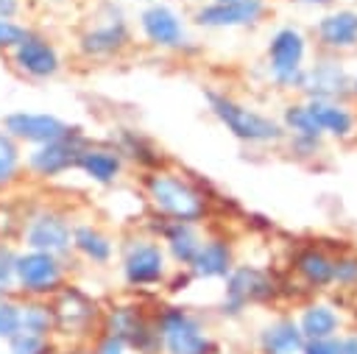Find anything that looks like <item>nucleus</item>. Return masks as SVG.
Returning a JSON list of instances; mask_svg holds the SVG:
<instances>
[{"mask_svg": "<svg viewBox=\"0 0 357 354\" xmlns=\"http://www.w3.org/2000/svg\"><path fill=\"white\" fill-rule=\"evenodd\" d=\"M14 276H17V284H20L22 293L45 295V293L59 290V284H61V265H59V259L53 254L25 251V254H17Z\"/></svg>", "mask_w": 357, "mask_h": 354, "instance_id": "obj_4", "label": "nucleus"}, {"mask_svg": "<svg viewBox=\"0 0 357 354\" xmlns=\"http://www.w3.org/2000/svg\"><path fill=\"white\" fill-rule=\"evenodd\" d=\"M75 167H81L92 181L109 184L120 173V156L112 153V151H103V148H84Z\"/></svg>", "mask_w": 357, "mask_h": 354, "instance_id": "obj_20", "label": "nucleus"}, {"mask_svg": "<svg viewBox=\"0 0 357 354\" xmlns=\"http://www.w3.org/2000/svg\"><path fill=\"white\" fill-rule=\"evenodd\" d=\"M209 103H212V111L218 114V120L240 139H248V142H273L282 137V125L273 123L271 117H262L240 103H234L231 98H223V95H215L209 92L206 95Z\"/></svg>", "mask_w": 357, "mask_h": 354, "instance_id": "obj_2", "label": "nucleus"}, {"mask_svg": "<svg viewBox=\"0 0 357 354\" xmlns=\"http://www.w3.org/2000/svg\"><path fill=\"white\" fill-rule=\"evenodd\" d=\"M271 70L279 84H298L301 81V59H304V39L293 28H282L271 39Z\"/></svg>", "mask_w": 357, "mask_h": 354, "instance_id": "obj_9", "label": "nucleus"}, {"mask_svg": "<svg viewBox=\"0 0 357 354\" xmlns=\"http://www.w3.org/2000/svg\"><path fill=\"white\" fill-rule=\"evenodd\" d=\"M50 329H53V312H50V307L36 304V301H28V304L20 307V332L45 337Z\"/></svg>", "mask_w": 357, "mask_h": 354, "instance_id": "obj_27", "label": "nucleus"}, {"mask_svg": "<svg viewBox=\"0 0 357 354\" xmlns=\"http://www.w3.org/2000/svg\"><path fill=\"white\" fill-rule=\"evenodd\" d=\"M3 131L11 139H22L31 145H45V142H56L67 134H73V128L59 120L56 114H39V111H11L3 117Z\"/></svg>", "mask_w": 357, "mask_h": 354, "instance_id": "obj_5", "label": "nucleus"}, {"mask_svg": "<svg viewBox=\"0 0 357 354\" xmlns=\"http://www.w3.org/2000/svg\"><path fill=\"white\" fill-rule=\"evenodd\" d=\"M231 268V251L226 243L220 240H209L201 243L195 259H192V273L204 276V279H215V276H226Z\"/></svg>", "mask_w": 357, "mask_h": 354, "instance_id": "obj_18", "label": "nucleus"}, {"mask_svg": "<svg viewBox=\"0 0 357 354\" xmlns=\"http://www.w3.org/2000/svg\"><path fill=\"white\" fill-rule=\"evenodd\" d=\"M271 293H273L271 279H268L262 270L243 265V268H237V270L229 276V282H226L223 312L237 315L248 301H262V298H268Z\"/></svg>", "mask_w": 357, "mask_h": 354, "instance_id": "obj_10", "label": "nucleus"}, {"mask_svg": "<svg viewBox=\"0 0 357 354\" xmlns=\"http://www.w3.org/2000/svg\"><path fill=\"white\" fill-rule=\"evenodd\" d=\"M340 348H343V354H357V334H354V337H349V340H343V343H340Z\"/></svg>", "mask_w": 357, "mask_h": 354, "instance_id": "obj_38", "label": "nucleus"}, {"mask_svg": "<svg viewBox=\"0 0 357 354\" xmlns=\"http://www.w3.org/2000/svg\"><path fill=\"white\" fill-rule=\"evenodd\" d=\"M95 354H126V348H123V343H120L117 337H112V334H109V337L98 346V351H95Z\"/></svg>", "mask_w": 357, "mask_h": 354, "instance_id": "obj_36", "label": "nucleus"}, {"mask_svg": "<svg viewBox=\"0 0 357 354\" xmlns=\"http://www.w3.org/2000/svg\"><path fill=\"white\" fill-rule=\"evenodd\" d=\"M318 36L329 47H346L357 39V14L354 11H337L318 22Z\"/></svg>", "mask_w": 357, "mask_h": 354, "instance_id": "obj_21", "label": "nucleus"}, {"mask_svg": "<svg viewBox=\"0 0 357 354\" xmlns=\"http://www.w3.org/2000/svg\"><path fill=\"white\" fill-rule=\"evenodd\" d=\"M128 33H126V25L123 20H114V22H106L100 28H92L89 33H84L81 39V50L86 56H106V53H114L126 45Z\"/></svg>", "mask_w": 357, "mask_h": 354, "instance_id": "obj_19", "label": "nucleus"}, {"mask_svg": "<svg viewBox=\"0 0 357 354\" xmlns=\"http://www.w3.org/2000/svg\"><path fill=\"white\" fill-rule=\"evenodd\" d=\"M332 279H337V282H343V284H351V282H357V259H337L335 262V270H332Z\"/></svg>", "mask_w": 357, "mask_h": 354, "instance_id": "obj_35", "label": "nucleus"}, {"mask_svg": "<svg viewBox=\"0 0 357 354\" xmlns=\"http://www.w3.org/2000/svg\"><path fill=\"white\" fill-rule=\"evenodd\" d=\"M337 329V315L326 307V304H312L304 309L301 321H298V332L307 340H321V337H332V332Z\"/></svg>", "mask_w": 357, "mask_h": 354, "instance_id": "obj_24", "label": "nucleus"}, {"mask_svg": "<svg viewBox=\"0 0 357 354\" xmlns=\"http://www.w3.org/2000/svg\"><path fill=\"white\" fill-rule=\"evenodd\" d=\"M262 14V0H234V3H212L198 8L195 22L209 28H234L248 25Z\"/></svg>", "mask_w": 357, "mask_h": 354, "instance_id": "obj_14", "label": "nucleus"}, {"mask_svg": "<svg viewBox=\"0 0 357 354\" xmlns=\"http://www.w3.org/2000/svg\"><path fill=\"white\" fill-rule=\"evenodd\" d=\"M262 354H298L304 346V337L293 321H276L259 334Z\"/></svg>", "mask_w": 357, "mask_h": 354, "instance_id": "obj_16", "label": "nucleus"}, {"mask_svg": "<svg viewBox=\"0 0 357 354\" xmlns=\"http://www.w3.org/2000/svg\"><path fill=\"white\" fill-rule=\"evenodd\" d=\"M53 326H59L61 332L67 334H75V332H84L86 323L92 321L95 315V304L75 287H64L53 304Z\"/></svg>", "mask_w": 357, "mask_h": 354, "instance_id": "obj_13", "label": "nucleus"}, {"mask_svg": "<svg viewBox=\"0 0 357 354\" xmlns=\"http://www.w3.org/2000/svg\"><path fill=\"white\" fill-rule=\"evenodd\" d=\"M218 3H234V0H218Z\"/></svg>", "mask_w": 357, "mask_h": 354, "instance_id": "obj_41", "label": "nucleus"}, {"mask_svg": "<svg viewBox=\"0 0 357 354\" xmlns=\"http://www.w3.org/2000/svg\"><path fill=\"white\" fill-rule=\"evenodd\" d=\"M139 25H142L145 36H148L153 45H159V47H176V45H181V39H184V28H181L178 17H176L167 6H159V3H156V6H148V8L142 11Z\"/></svg>", "mask_w": 357, "mask_h": 354, "instance_id": "obj_15", "label": "nucleus"}, {"mask_svg": "<svg viewBox=\"0 0 357 354\" xmlns=\"http://www.w3.org/2000/svg\"><path fill=\"white\" fill-rule=\"evenodd\" d=\"M298 84H301L310 95H315V100H326V98H335V95L343 89L346 75H343V70H340L337 64L324 61V64H318L315 70H310L307 75H301Z\"/></svg>", "mask_w": 357, "mask_h": 354, "instance_id": "obj_17", "label": "nucleus"}, {"mask_svg": "<svg viewBox=\"0 0 357 354\" xmlns=\"http://www.w3.org/2000/svg\"><path fill=\"white\" fill-rule=\"evenodd\" d=\"M123 276H126L128 284H137V287L156 284L165 276L162 248L151 240H134L126 248V256H123Z\"/></svg>", "mask_w": 357, "mask_h": 354, "instance_id": "obj_7", "label": "nucleus"}, {"mask_svg": "<svg viewBox=\"0 0 357 354\" xmlns=\"http://www.w3.org/2000/svg\"><path fill=\"white\" fill-rule=\"evenodd\" d=\"M284 123L296 131V134H301L304 139H318V134H321V128L315 125V120H312V114H310V109L307 106H290L287 111H284Z\"/></svg>", "mask_w": 357, "mask_h": 354, "instance_id": "obj_29", "label": "nucleus"}, {"mask_svg": "<svg viewBox=\"0 0 357 354\" xmlns=\"http://www.w3.org/2000/svg\"><path fill=\"white\" fill-rule=\"evenodd\" d=\"M159 337L167 354H212V340L204 334L201 323L178 307H170L162 312Z\"/></svg>", "mask_w": 357, "mask_h": 354, "instance_id": "obj_3", "label": "nucleus"}, {"mask_svg": "<svg viewBox=\"0 0 357 354\" xmlns=\"http://www.w3.org/2000/svg\"><path fill=\"white\" fill-rule=\"evenodd\" d=\"M354 89H357V84H354Z\"/></svg>", "mask_w": 357, "mask_h": 354, "instance_id": "obj_42", "label": "nucleus"}, {"mask_svg": "<svg viewBox=\"0 0 357 354\" xmlns=\"http://www.w3.org/2000/svg\"><path fill=\"white\" fill-rule=\"evenodd\" d=\"M20 332V307L8 298H0V337H11Z\"/></svg>", "mask_w": 357, "mask_h": 354, "instance_id": "obj_31", "label": "nucleus"}, {"mask_svg": "<svg viewBox=\"0 0 357 354\" xmlns=\"http://www.w3.org/2000/svg\"><path fill=\"white\" fill-rule=\"evenodd\" d=\"M84 139L73 131L56 142H45V145H36L31 153H28V167L36 173V176H45V178H53L59 173H64L67 167H75L78 164V156L84 151Z\"/></svg>", "mask_w": 357, "mask_h": 354, "instance_id": "obj_6", "label": "nucleus"}, {"mask_svg": "<svg viewBox=\"0 0 357 354\" xmlns=\"http://www.w3.org/2000/svg\"><path fill=\"white\" fill-rule=\"evenodd\" d=\"M301 351H304V354H343L340 343H337V340H332V337H321V340H307V343L301 346Z\"/></svg>", "mask_w": 357, "mask_h": 354, "instance_id": "obj_34", "label": "nucleus"}, {"mask_svg": "<svg viewBox=\"0 0 357 354\" xmlns=\"http://www.w3.org/2000/svg\"><path fill=\"white\" fill-rule=\"evenodd\" d=\"M11 56H14V64L25 75H31V78H50L59 70V53H56V47L47 39L31 33V31L25 33L22 42H17L11 47Z\"/></svg>", "mask_w": 357, "mask_h": 354, "instance_id": "obj_11", "label": "nucleus"}, {"mask_svg": "<svg viewBox=\"0 0 357 354\" xmlns=\"http://www.w3.org/2000/svg\"><path fill=\"white\" fill-rule=\"evenodd\" d=\"M25 245L31 251H45V254L59 256L73 245V231L61 215L39 212L25 229Z\"/></svg>", "mask_w": 357, "mask_h": 354, "instance_id": "obj_8", "label": "nucleus"}, {"mask_svg": "<svg viewBox=\"0 0 357 354\" xmlns=\"http://www.w3.org/2000/svg\"><path fill=\"white\" fill-rule=\"evenodd\" d=\"M109 334L120 343H131L139 351H153L159 346V332H151V326L139 318L134 307H117L109 315Z\"/></svg>", "mask_w": 357, "mask_h": 354, "instance_id": "obj_12", "label": "nucleus"}, {"mask_svg": "<svg viewBox=\"0 0 357 354\" xmlns=\"http://www.w3.org/2000/svg\"><path fill=\"white\" fill-rule=\"evenodd\" d=\"M20 11V0H0V20H14Z\"/></svg>", "mask_w": 357, "mask_h": 354, "instance_id": "obj_37", "label": "nucleus"}, {"mask_svg": "<svg viewBox=\"0 0 357 354\" xmlns=\"http://www.w3.org/2000/svg\"><path fill=\"white\" fill-rule=\"evenodd\" d=\"M145 190H148V198L151 203L173 217V220H181V223H192L195 217H201L204 212V201L198 195V190H192L187 181H181L178 176H170V173H151L145 178Z\"/></svg>", "mask_w": 357, "mask_h": 354, "instance_id": "obj_1", "label": "nucleus"}, {"mask_svg": "<svg viewBox=\"0 0 357 354\" xmlns=\"http://www.w3.org/2000/svg\"><path fill=\"white\" fill-rule=\"evenodd\" d=\"M307 109H310L315 125L321 128V134L329 131V134H335V137H346V134L351 131V114H349L346 109H340L337 103H329V100H312Z\"/></svg>", "mask_w": 357, "mask_h": 354, "instance_id": "obj_23", "label": "nucleus"}, {"mask_svg": "<svg viewBox=\"0 0 357 354\" xmlns=\"http://www.w3.org/2000/svg\"><path fill=\"white\" fill-rule=\"evenodd\" d=\"M25 28L22 25H17L14 20H0V47H14L17 42H22L25 39Z\"/></svg>", "mask_w": 357, "mask_h": 354, "instance_id": "obj_33", "label": "nucleus"}, {"mask_svg": "<svg viewBox=\"0 0 357 354\" xmlns=\"http://www.w3.org/2000/svg\"><path fill=\"white\" fill-rule=\"evenodd\" d=\"M14 262H17V254L8 245H0V293H8L11 284H17Z\"/></svg>", "mask_w": 357, "mask_h": 354, "instance_id": "obj_32", "label": "nucleus"}, {"mask_svg": "<svg viewBox=\"0 0 357 354\" xmlns=\"http://www.w3.org/2000/svg\"><path fill=\"white\" fill-rule=\"evenodd\" d=\"M304 3H329V0H304Z\"/></svg>", "mask_w": 357, "mask_h": 354, "instance_id": "obj_39", "label": "nucleus"}, {"mask_svg": "<svg viewBox=\"0 0 357 354\" xmlns=\"http://www.w3.org/2000/svg\"><path fill=\"white\" fill-rule=\"evenodd\" d=\"M64 354H86V351H64Z\"/></svg>", "mask_w": 357, "mask_h": 354, "instance_id": "obj_40", "label": "nucleus"}, {"mask_svg": "<svg viewBox=\"0 0 357 354\" xmlns=\"http://www.w3.org/2000/svg\"><path fill=\"white\" fill-rule=\"evenodd\" d=\"M11 354H47V340L39 334H28V332H17L8 337Z\"/></svg>", "mask_w": 357, "mask_h": 354, "instance_id": "obj_30", "label": "nucleus"}, {"mask_svg": "<svg viewBox=\"0 0 357 354\" xmlns=\"http://www.w3.org/2000/svg\"><path fill=\"white\" fill-rule=\"evenodd\" d=\"M165 243H167L173 259L181 265H192V259L201 248V237L195 234V229L190 223H181V220H173L165 226Z\"/></svg>", "mask_w": 357, "mask_h": 354, "instance_id": "obj_22", "label": "nucleus"}, {"mask_svg": "<svg viewBox=\"0 0 357 354\" xmlns=\"http://www.w3.org/2000/svg\"><path fill=\"white\" fill-rule=\"evenodd\" d=\"M20 170V148L17 139H11L0 128V184H8Z\"/></svg>", "mask_w": 357, "mask_h": 354, "instance_id": "obj_28", "label": "nucleus"}, {"mask_svg": "<svg viewBox=\"0 0 357 354\" xmlns=\"http://www.w3.org/2000/svg\"><path fill=\"white\" fill-rule=\"evenodd\" d=\"M296 268H298V273H301V276H304L310 284L324 287V284H329V282H332L335 262H332L326 254H321V251L310 248V251H301V254H298Z\"/></svg>", "mask_w": 357, "mask_h": 354, "instance_id": "obj_25", "label": "nucleus"}, {"mask_svg": "<svg viewBox=\"0 0 357 354\" xmlns=\"http://www.w3.org/2000/svg\"><path fill=\"white\" fill-rule=\"evenodd\" d=\"M73 245H75L86 259H92V262H109V256H112V243H109V237L100 234V231L92 229V226H78V229L73 231Z\"/></svg>", "mask_w": 357, "mask_h": 354, "instance_id": "obj_26", "label": "nucleus"}]
</instances>
